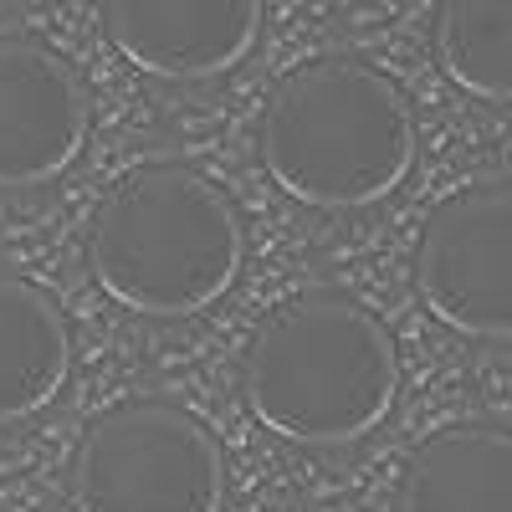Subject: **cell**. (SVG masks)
I'll return each mask as SVG.
<instances>
[{
	"instance_id": "cell-7",
	"label": "cell",
	"mask_w": 512,
	"mask_h": 512,
	"mask_svg": "<svg viewBox=\"0 0 512 512\" xmlns=\"http://www.w3.org/2000/svg\"><path fill=\"white\" fill-rule=\"evenodd\" d=\"M113 52L164 82L221 77L262 36V0H103Z\"/></svg>"
},
{
	"instance_id": "cell-5",
	"label": "cell",
	"mask_w": 512,
	"mask_h": 512,
	"mask_svg": "<svg viewBox=\"0 0 512 512\" xmlns=\"http://www.w3.org/2000/svg\"><path fill=\"white\" fill-rule=\"evenodd\" d=\"M415 292L466 338H512V185H466L425 216Z\"/></svg>"
},
{
	"instance_id": "cell-10",
	"label": "cell",
	"mask_w": 512,
	"mask_h": 512,
	"mask_svg": "<svg viewBox=\"0 0 512 512\" xmlns=\"http://www.w3.org/2000/svg\"><path fill=\"white\" fill-rule=\"evenodd\" d=\"M441 72L482 103H512V0H436Z\"/></svg>"
},
{
	"instance_id": "cell-4",
	"label": "cell",
	"mask_w": 512,
	"mask_h": 512,
	"mask_svg": "<svg viewBox=\"0 0 512 512\" xmlns=\"http://www.w3.org/2000/svg\"><path fill=\"white\" fill-rule=\"evenodd\" d=\"M67 492L77 512H221L226 461L185 405L123 400L82 431Z\"/></svg>"
},
{
	"instance_id": "cell-6",
	"label": "cell",
	"mask_w": 512,
	"mask_h": 512,
	"mask_svg": "<svg viewBox=\"0 0 512 512\" xmlns=\"http://www.w3.org/2000/svg\"><path fill=\"white\" fill-rule=\"evenodd\" d=\"M88 88L36 36L0 31V190L57 180L88 144Z\"/></svg>"
},
{
	"instance_id": "cell-2",
	"label": "cell",
	"mask_w": 512,
	"mask_h": 512,
	"mask_svg": "<svg viewBox=\"0 0 512 512\" xmlns=\"http://www.w3.org/2000/svg\"><path fill=\"white\" fill-rule=\"evenodd\" d=\"M267 180L313 210H359L395 195L415 164V113L395 77L359 57L287 72L256 128Z\"/></svg>"
},
{
	"instance_id": "cell-1",
	"label": "cell",
	"mask_w": 512,
	"mask_h": 512,
	"mask_svg": "<svg viewBox=\"0 0 512 512\" xmlns=\"http://www.w3.org/2000/svg\"><path fill=\"white\" fill-rule=\"evenodd\" d=\"M400 359L384 323L349 292H297L256 323L241 354V395L272 436L349 446L390 415Z\"/></svg>"
},
{
	"instance_id": "cell-9",
	"label": "cell",
	"mask_w": 512,
	"mask_h": 512,
	"mask_svg": "<svg viewBox=\"0 0 512 512\" xmlns=\"http://www.w3.org/2000/svg\"><path fill=\"white\" fill-rule=\"evenodd\" d=\"M72 369L62 308L36 282L0 272V425L52 405Z\"/></svg>"
},
{
	"instance_id": "cell-3",
	"label": "cell",
	"mask_w": 512,
	"mask_h": 512,
	"mask_svg": "<svg viewBox=\"0 0 512 512\" xmlns=\"http://www.w3.org/2000/svg\"><path fill=\"white\" fill-rule=\"evenodd\" d=\"M246 226L231 195L190 164H139L88 226L98 287L144 318H190L236 287Z\"/></svg>"
},
{
	"instance_id": "cell-8",
	"label": "cell",
	"mask_w": 512,
	"mask_h": 512,
	"mask_svg": "<svg viewBox=\"0 0 512 512\" xmlns=\"http://www.w3.org/2000/svg\"><path fill=\"white\" fill-rule=\"evenodd\" d=\"M395 512H512V431L456 420L400 466Z\"/></svg>"
}]
</instances>
